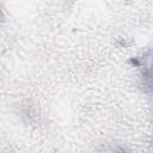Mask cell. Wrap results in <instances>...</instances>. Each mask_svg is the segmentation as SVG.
<instances>
[{
  "instance_id": "obj_1",
  "label": "cell",
  "mask_w": 153,
  "mask_h": 153,
  "mask_svg": "<svg viewBox=\"0 0 153 153\" xmlns=\"http://www.w3.org/2000/svg\"><path fill=\"white\" fill-rule=\"evenodd\" d=\"M0 17H1V11H0Z\"/></svg>"
}]
</instances>
